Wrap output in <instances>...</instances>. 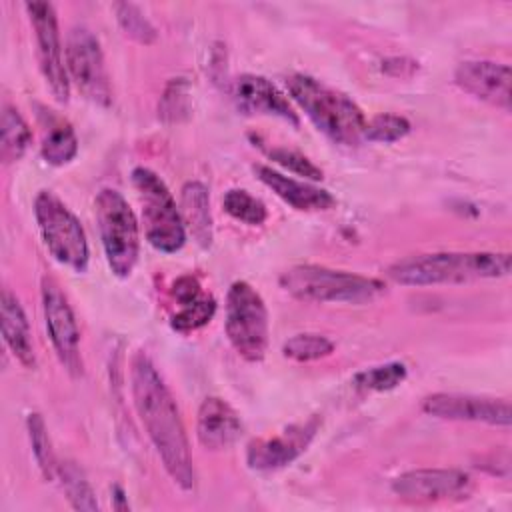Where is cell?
Segmentation results:
<instances>
[{"mask_svg":"<svg viewBox=\"0 0 512 512\" xmlns=\"http://www.w3.org/2000/svg\"><path fill=\"white\" fill-rule=\"evenodd\" d=\"M130 388L134 408L164 464V470L182 490H192L196 484V472L180 410L156 366L144 352H138L132 358Z\"/></svg>","mask_w":512,"mask_h":512,"instance_id":"obj_1","label":"cell"},{"mask_svg":"<svg viewBox=\"0 0 512 512\" xmlns=\"http://www.w3.org/2000/svg\"><path fill=\"white\" fill-rule=\"evenodd\" d=\"M510 262L508 252H430L402 258L388 266L386 274L402 286L462 284L504 278L510 274Z\"/></svg>","mask_w":512,"mask_h":512,"instance_id":"obj_2","label":"cell"},{"mask_svg":"<svg viewBox=\"0 0 512 512\" xmlns=\"http://www.w3.org/2000/svg\"><path fill=\"white\" fill-rule=\"evenodd\" d=\"M286 88L310 122L334 144L356 146L364 140L366 116L344 92H338L308 74L288 76Z\"/></svg>","mask_w":512,"mask_h":512,"instance_id":"obj_3","label":"cell"},{"mask_svg":"<svg viewBox=\"0 0 512 512\" xmlns=\"http://www.w3.org/2000/svg\"><path fill=\"white\" fill-rule=\"evenodd\" d=\"M280 286L296 300L320 304H364L384 292V284L376 278L316 264H298L288 268L280 276Z\"/></svg>","mask_w":512,"mask_h":512,"instance_id":"obj_4","label":"cell"},{"mask_svg":"<svg viewBox=\"0 0 512 512\" xmlns=\"http://www.w3.org/2000/svg\"><path fill=\"white\" fill-rule=\"evenodd\" d=\"M100 242L108 268L126 278L134 270L140 252L138 220L126 198L114 188H102L94 200Z\"/></svg>","mask_w":512,"mask_h":512,"instance_id":"obj_5","label":"cell"},{"mask_svg":"<svg viewBox=\"0 0 512 512\" xmlns=\"http://www.w3.org/2000/svg\"><path fill=\"white\" fill-rule=\"evenodd\" d=\"M132 184L142 204L146 240L164 254L178 252L186 242V228L166 182L154 170L136 166L132 170Z\"/></svg>","mask_w":512,"mask_h":512,"instance_id":"obj_6","label":"cell"},{"mask_svg":"<svg viewBox=\"0 0 512 512\" xmlns=\"http://www.w3.org/2000/svg\"><path fill=\"white\" fill-rule=\"evenodd\" d=\"M34 216L48 252L74 272L88 268V242L80 220L52 192L42 190L34 200Z\"/></svg>","mask_w":512,"mask_h":512,"instance_id":"obj_7","label":"cell"},{"mask_svg":"<svg viewBox=\"0 0 512 512\" xmlns=\"http://www.w3.org/2000/svg\"><path fill=\"white\" fill-rule=\"evenodd\" d=\"M226 336L240 358L260 362L268 348V310L262 296L244 280L226 294Z\"/></svg>","mask_w":512,"mask_h":512,"instance_id":"obj_8","label":"cell"},{"mask_svg":"<svg viewBox=\"0 0 512 512\" xmlns=\"http://www.w3.org/2000/svg\"><path fill=\"white\" fill-rule=\"evenodd\" d=\"M66 72L84 98L98 106H110L112 88L98 38L84 26H76L66 38Z\"/></svg>","mask_w":512,"mask_h":512,"instance_id":"obj_9","label":"cell"},{"mask_svg":"<svg viewBox=\"0 0 512 512\" xmlns=\"http://www.w3.org/2000/svg\"><path fill=\"white\" fill-rule=\"evenodd\" d=\"M42 296V312L50 342L60 364L72 374H82V356H80V330L74 318V312L60 290L58 282L50 276L42 278L40 286Z\"/></svg>","mask_w":512,"mask_h":512,"instance_id":"obj_10","label":"cell"},{"mask_svg":"<svg viewBox=\"0 0 512 512\" xmlns=\"http://www.w3.org/2000/svg\"><path fill=\"white\" fill-rule=\"evenodd\" d=\"M36 44H38V60L42 76L58 102H68L70 96V78L66 72V58L62 56V42L58 32L56 10L50 2H26L24 4Z\"/></svg>","mask_w":512,"mask_h":512,"instance_id":"obj_11","label":"cell"},{"mask_svg":"<svg viewBox=\"0 0 512 512\" xmlns=\"http://www.w3.org/2000/svg\"><path fill=\"white\" fill-rule=\"evenodd\" d=\"M472 490V476L460 468H418L392 480V492L408 502L464 500Z\"/></svg>","mask_w":512,"mask_h":512,"instance_id":"obj_12","label":"cell"},{"mask_svg":"<svg viewBox=\"0 0 512 512\" xmlns=\"http://www.w3.org/2000/svg\"><path fill=\"white\" fill-rule=\"evenodd\" d=\"M422 410L428 416L442 420L460 422H482L488 426L508 428L512 422L510 402L506 398L458 394V392H436L424 398Z\"/></svg>","mask_w":512,"mask_h":512,"instance_id":"obj_13","label":"cell"},{"mask_svg":"<svg viewBox=\"0 0 512 512\" xmlns=\"http://www.w3.org/2000/svg\"><path fill=\"white\" fill-rule=\"evenodd\" d=\"M322 420L320 416H310L302 422L290 424L280 434L252 440L246 450V462L252 470L270 472L292 464L300 454L306 452L314 440Z\"/></svg>","mask_w":512,"mask_h":512,"instance_id":"obj_14","label":"cell"},{"mask_svg":"<svg viewBox=\"0 0 512 512\" xmlns=\"http://www.w3.org/2000/svg\"><path fill=\"white\" fill-rule=\"evenodd\" d=\"M454 82L470 96L510 112V66L492 60H466L454 70Z\"/></svg>","mask_w":512,"mask_h":512,"instance_id":"obj_15","label":"cell"},{"mask_svg":"<svg viewBox=\"0 0 512 512\" xmlns=\"http://www.w3.org/2000/svg\"><path fill=\"white\" fill-rule=\"evenodd\" d=\"M232 98L236 108L242 114L276 116L290 122L292 126L300 124L288 98L264 76H258V74L238 76L232 82Z\"/></svg>","mask_w":512,"mask_h":512,"instance_id":"obj_16","label":"cell"},{"mask_svg":"<svg viewBox=\"0 0 512 512\" xmlns=\"http://www.w3.org/2000/svg\"><path fill=\"white\" fill-rule=\"evenodd\" d=\"M242 434V422L236 410L218 396L202 400L196 418V436L206 450H224Z\"/></svg>","mask_w":512,"mask_h":512,"instance_id":"obj_17","label":"cell"},{"mask_svg":"<svg viewBox=\"0 0 512 512\" xmlns=\"http://www.w3.org/2000/svg\"><path fill=\"white\" fill-rule=\"evenodd\" d=\"M254 174L264 186H268L278 198H282L286 204H290L296 210L320 212L336 206V198L328 190L318 188L310 182L290 178L270 166L254 164Z\"/></svg>","mask_w":512,"mask_h":512,"instance_id":"obj_18","label":"cell"},{"mask_svg":"<svg viewBox=\"0 0 512 512\" xmlns=\"http://www.w3.org/2000/svg\"><path fill=\"white\" fill-rule=\"evenodd\" d=\"M0 324L2 338L10 352L16 356L20 364L32 368L36 364V358L30 336V324L20 300L8 288H4L0 294Z\"/></svg>","mask_w":512,"mask_h":512,"instance_id":"obj_19","label":"cell"},{"mask_svg":"<svg viewBox=\"0 0 512 512\" xmlns=\"http://www.w3.org/2000/svg\"><path fill=\"white\" fill-rule=\"evenodd\" d=\"M180 216L192 238L208 248L212 244V214L208 190L202 182H186L180 190Z\"/></svg>","mask_w":512,"mask_h":512,"instance_id":"obj_20","label":"cell"},{"mask_svg":"<svg viewBox=\"0 0 512 512\" xmlns=\"http://www.w3.org/2000/svg\"><path fill=\"white\" fill-rule=\"evenodd\" d=\"M42 144L40 152L42 158L52 166H64L70 160H74L78 152V138L72 130V126L56 116L52 110L42 108Z\"/></svg>","mask_w":512,"mask_h":512,"instance_id":"obj_21","label":"cell"},{"mask_svg":"<svg viewBox=\"0 0 512 512\" xmlns=\"http://www.w3.org/2000/svg\"><path fill=\"white\" fill-rule=\"evenodd\" d=\"M32 140V132L20 112L12 106L2 108V140L0 158L4 164H12L24 156Z\"/></svg>","mask_w":512,"mask_h":512,"instance_id":"obj_22","label":"cell"},{"mask_svg":"<svg viewBox=\"0 0 512 512\" xmlns=\"http://www.w3.org/2000/svg\"><path fill=\"white\" fill-rule=\"evenodd\" d=\"M56 476L60 478L62 490H64L68 502L72 504V508H76V510H98L96 494H94L88 478L84 476V472L78 468V464H74L70 460L58 462Z\"/></svg>","mask_w":512,"mask_h":512,"instance_id":"obj_23","label":"cell"},{"mask_svg":"<svg viewBox=\"0 0 512 512\" xmlns=\"http://www.w3.org/2000/svg\"><path fill=\"white\" fill-rule=\"evenodd\" d=\"M26 428H28L32 454L36 458V464H38L42 476L46 480H54L56 472H58V460L54 456L52 442H50V436H48V430H46V424H44L42 416L36 414V412L28 414Z\"/></svg>","mask_w":512,"mask_h":512,"instance_id":"obj_24","label":"cell"},{"mask_svg":"<svg viewBox=\"0 0 512 512\" xmlns=\"http://www.w3.org/2000/svg\"><path fill=\"white\" fill-rule=\"evenodd\" d=\"M408 376V370L402 362H386L380 366H372L354 374L352 382L360 390L370 392H388L400 386Z\"/></svg>","mask_w":512,"mask_h":512,"instance_id":"obj_25","label":"cell"},{"mask_svg":"<svg viewBox=\"0 0 512 512\" xmlns=\"http://www.w3.org/2000/svg\"><path fill=\"white\" fill-rule=\"evenodd\" d=\"M222 206L234 220L248 226H260L268 218L264 202L244 188H230L222 198Z\"/></svg>","mask_w":512,"mask_h":512,"instance_id":"obj_26","label":"cell"},{"mask_svg":"<svg viewBox=\"0 0 512 512\" xmlns=\"http://www.w3.org/2000/svg\"><path fill=\"white\" fill-rule=\"evenodd\" d=\"M334 352V344L332 340H328L322 334H312V332H304V334H294L292 338H288L282 344V354L294 362H312V360H320L326 358Z\"/></svg>","mask_w":512,"mask_h":512,"instance_id":"obj_27","label":"cell"},{"mask_svg":"<svg viewBox=\"0 0 512 512\" xmlns=\"http://www.w3.org/2000/svg\"><path fill=\"white\" fill-rule=\"evenodd\" d=\"M214 314H216V300L204 292L198 300L178 306V312H174L170 318V326L176 332L188 334L208 324Z\"/></svg>","mask_w":512,"mask_h":512,"instance_id":"obj_28","label":"cell"},{"mask_svg":"<svg viewBox=\"0 0 512 512\" xmlns=\"http://www.w3.org/2000/svg\"><path fill=\"white\" fill-rule=\"evenodd\" d=\"M114 12H116V20L122 28V32L140 42V44H152L156 40V28L152 26V22L142 14V10L136 4L130 2H118L114 4Z\"/></svg>","mask_w":512,"mask_h":512,"instance_id":"obj_29","label":"cell"},{"mask_svg":"<svg viewBox=\"0 0 512 512\" xmlns=\"http://www.w3.org/2000/svg\"><path fill=\"white\" fill-rule=\"evenodd\" d=\"M408 132H410L408 118L398 114H376L374 118L366 120L364 140L392 144L396 140H402Z\"/></svg>","mask_w":512,"mask_h":512,"instance_id":"obj_30","label":"cell"},{"mask_svg":"<svg viewBox=\"0 0 512 512\" xmlns=\"http://www.w3.org/2000/svg\"><path fill=\"white\" fill-rule=\"evenodd\" d=\"M188 96H190V86L184 78L170 80L158 104V116L168 124L180 122L182 118L188 116Z\"/></svg>","mask_w":512,"mask_h":512,"instance_id":"obj_31","label":"cell"},{"mask_svg":"<svg viewBox=\"0 0 512 512\" xmlns=\"http://www.w3.org/2000/svg\"><path fill=\"white\" fill-rule=\"evenodd\" d=\"M266 154L276 164H280L282 168H286V170H290V172H294L298 176H304L308 180H322V170L310 158H306L298 150H292V148H268Z\"/></svg>","mask_w":512,"mask_h":512,"instance_id":"obj_32","label":"cell"},{"mask_svg":"<svg viewBox=\"0 0 512 512\" xmlns=\"http://www.w3.org/2000/svg\"><path fill=\"white\" fill-rule=\"evenodd\" d=\"M170 294H172V298H174V302H176L178 306H184V304H190V302L198 300V298L204 294V290H202V286H200V282H198L196 276H192V274H182V276H178V278L172 282Z\"/></svg>","mask_w":512,"mask_h":512,"instance_id":"obj_33","label":"cell"},{"mask_svg":"<svg viewBox=\"0 0 512 512\" xmlns=\"http://www.w3.org/2000/svg\"><path fill=\"white\" fill-rule=\"evenodd\" d=\"M382 70H386L390 76H396V78H408L418 70V62L410 58H388L382 62Z\"/></svg>","mask_w":512,"mask_h":512,"instance_id":"obj_34","label":"cell"},{"mask_svg":"<svg viewBox=\"0 0 512 512\" xmlns=\"http://www.w3.org/2000/svg\"><path fill=\"white\" fill-rule=\"evenodd\" d=\"M114 508H118V510H128L130 506H128V502L124 500V492H122V488H114Z\"/></svg>","mask_w":512,"mask_h":512,"instance_id":"obj_35","label":"cell"}]
</instances>
